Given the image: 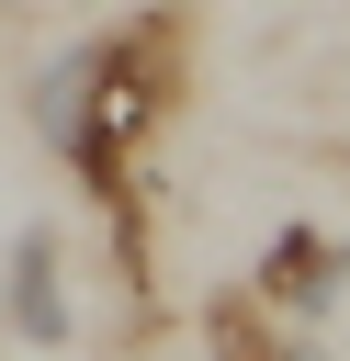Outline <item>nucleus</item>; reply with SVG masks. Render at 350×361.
I'll return each instance as SVG.
<instances>
[{"instance_id":"nucleus-1","label":"nucleus","mask_w":350,"mask_h":361,"mask_svg":"<svg viewBox=\"0 0 350 361\" xmlns=\"http://www.w3.org/2000/svg\"><path fill=\"white\" fill-rule=\"evenodd\" d=\"M339 293H350V248H339V237H316V226H271V237H260L248 305H271L282 327H316Z\"/></svg>"},{"instance_id":"nucleus-2","label":"nucleus","mask_w":350,"mask_h":361,"mask_svg":"<svg viewBox=\"0 0 350 361\" xmlns=\"http://www.w3.org/2000/svg\"><path fill=\"white\" fill-rule=\"evenodd\" d=\"M0 305H11V327L45 338V350L68 338V271H56V237H45V226L11 237V282H0Z\"/></svg>"}]
</instances>
